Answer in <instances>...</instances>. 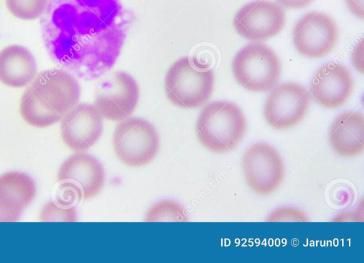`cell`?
Instances as JSON below:
<instances>
[{
  "mask_svg": "<svg viewBox=\"0 0 364 263\" xmlns=\"http://www.w3.org/2000/svg\"><path fill=\"white\" fill-rule=\"evenodd\" d=\"M338 28L333 19L320 12H309L294 26L293 42L297 51L309 58L326 56L335 47Z\"/></svg>",
  "mask_w": 364,
  "mask_h": 263,
  "instance_id": "12",
  "label": "cell"
},
{
  "mask_svg": "<svg viewBox=\"0 0 364 263\" xmlns=\"http://www.w3.org/2000/svg\"><path fill=\"white\" fill-rule=\"evenodd\" d=\"M146 222H187L185 209L179 203L164 200L154 204L146 212Z\"/></svg>",
  "mask_w": 364,
  "mask_h": 263,
  "instance_id": "18",
  "label": "cell"
},
{
  "mask_svg": "<svg viewBox=\"0 0 364 263\" xmlns=\"http://www.w3.org/2000/svg\"><path fill=\"white\" fill-rule=\"evenodd\" d=\"M353 90V80L343 65L330 62L314 75L310 92L314 100L327 109H336L346 104Z\"/></svg>",
  "mask_w": 364,
  "mask_h": 263,
  "instance_id": "14",
  "label": "cell"
},
{
  "mask_svg": "<svg viewBox=\"0 0 364 263\" xmlns=\"http://www.w3.org/2000/svg\"><path fill=\"white\" fill-rule=\"evenodd\" d=\"M80 92L76 77L66 70H43L36 76L23 94L20 114L32 127L52 126L78 102Z\"/></svg>",
  "mask_w": 364,
  "mask_h": 263,
  "instance_id": "2",
  "label": "cell"
},
{
  "mask_svg": "<svg viewBox=\"0 0 364 263\" xmlns=\"http://www.w3.org/2000/svg\"><path fill=\"white\" fill-rule=\"evenodd\" d=\"M246 132L243 112L235 104L225 100L206 104L196 121V133L199 142L215 153H225L235 148Z\"/></svg>",
  "mask_w": 364,
  "mask_h": 263,
  "instance_id": "4",
  "label": "cell"
},
{
  "mask_svg": "<svg viewBox=\"0 0 364 263\" xmlns=\"http://www.w3.org/2000/svg\"><path fill=\"white\" fill-rule=\"evenodd\" d=\"M139 87L135 79L124 71H117L101 82L95 94L94 104L102 117L119 122L135 111Z\"/></svg>",
  "mask_w": 364,
  "mask_h": 263,
  "instance_id": "10",
  "label": "cell"
},
{
  "mask_svg": "<svg viewBox=\"0 0 364 263\" xmlns=\"http://www.w3.org/2000/svg\"><path fill=\"white\" fill-rule=\"evenodd\" d=\"M232 68L237 82L245 90L269 91L279 80L282 67L274 50L261 43H252L239 50Z\"/></svg>",
  "mask_w": 364,
  "mask_h": 263,
  "instance_id": "5",
  "label": "cell"
},
{
  "mask_svg": "<svg viewBox=\"0 0 364 263\" xmlns=\"http://www.w3.org/2000/svg\"><path fill=\"white\" fill-rule=\"evenodd\" d=\"M329 141L334 152L343 157H355L364 150V118L358 112H346L333 122Z\"/></svg>",
  "mask_w": 364,
  "mask_h": 263,
  "instance_id": "16",
  "label": "cell"
},
{
  "mask_svg": "<svg viewBox=\"0 0 364 263\" xmlns=\"http://www.w3.org/2000/svg\"><path fill=\"white\" fill-rule=\"evenodd\" d=\"M112 147L117 159L130 167H140L152 161L159 149L155 127L148 121L129 117L115 127Z\"/></svg>",
  "mask_w": 364,
  "mask_h": 263,
  "instance_id": "6",
  "label": "cell"
},
{
  "mask_svg": "<svg viewBox=\"0 0 364 263\" xmlns=\"http://www.w3.org/2000/svg\"><path fill=\"white\" fill-rule=\"evenodd\" d=\"M33 180L20 171L0 176V222H17L35 198Z\"/></svg>",
  "mask_w": 364,
  "mask_h": 263,
  "instance_id": "15",
  "label": "cell"
},
{
  "mask_svg": "<svg viewBox=\"0 0 364 263\" xmlns=\"http://www.w3.org/2000/svg\"><path fill=\"white\" fill-rule=\"evenodd\" d=\"M311 97L307 89L295 82L274 87L264 104L267 124L277 130H287L299 124L307 114Z\"/></svg>",
  "mask_w": 364,
  "mask_h": 263,
  "instance_id": "9",
  "label": "cell"
},
{
  "mask_svg": "<svg viewBox=\"0 0 364 263\" xmlns=\"http://www.w3.org/2000/svg\"><path fill=\"white\" fill-rule=\"evenodd\" d=\"M213 70L193 57L183 56L172 63L164 77V91L169 102L183 109L203 106L214 88Z\"/></svg>",
  "mask_w": 364,
  "mask_h": 263,
  "instance_id": "3",
  "label": "cell"
},
{
  "mask_svg": "<svg viewBox=\"0 0 364 263\" xmlns=\"http://www.w3.org/2000/svg\"><path fill=\"white\" fill-rule=\"evenodd\" d=\"M314 0H278L286 9H299L307 6Z\"/></svg>",
  "mask_w": 364,
  "mask_h": 263,
  "instance_id": "22",
  "label": "cell"
},
{
  "mask_svg": "<svg viewBox=\"0 0 364 263\" xmlns=\"http://www.w3.org/2000/svg\"><path fill=\"white\" fill-rule=\"evenodd\" d=\"M103 119L95 104L77 103L61 119L63 141L76 152L89 149L102 134Z\"/></svg>",
  "mask_w": 364,
  "mask_h": 263,
  "instance_id": "13",
  "label": "cell"
},
{
  "mask_svg": "<svg viewBox=\"0 0 364 263\" xmlns=\"http://www.w3.org/2000/svg\"><path fill=\"white\" fill-rule=\"evenodd\" d=\"M41 17L51 60L86 81L102 77L114 66L132 22L121 0H49Z\"/></svg>",
  "mask_w": 364,
  "mask_h": 263,
  "instance_id": "1",
  "label": "cell"
},
{
  "mask_svg": "<svg viewBox=\"0 0 364 263\" xmlns=\"http://www.w3.org/2000/svg\"><path fill=\"white\" fill-rule=\"evenodd\" d=\"M242 164L249 187L257 194L273 193L284 178V164L279 152L262 142L250 146L244 153Z\"/></svg>",
  "mask_w": 364,
  "mask_h": 263,
  "instance_id": "8",
  "label": "cell"
},
{
  "mask_svg": "<svg viewBox=\"0 0 364 263\" xmlns=\"http://www.w3.org/2000/svg\"><path fill=\"white\" fill-rule=\"evenodd\" d=\"M9 11L15 17L25 21L36 20L46 9L49 0H5Z\"/></svg>",
  "mask_w": 364,
  "mask_h": 263,
  "instance_id": "20",
  "label": "cell"
},
{
  "mask_svg": "<svg viewBox=\"0 0 364 263\" xmlns=\"http://www.w3.org/2000/svg\"><path fill=\"white\" fill-rule=\"evenodd\" d=\"M286 22L285 13L277 3L257 0L244 5L235 14L233 24L249 41H261L279 34Z\"/></svg>",
  "mask_w": 364,
  "mask_h": 263,
  "instance_id": "11",
  "label": "cell"
},
{
  "mask_svg": "<svg viewBox=\"0 0 364 263\" xmlns=\"http://www.w3.org/2000/svg\"><path fill=\"white\" fill-rule=\"evenodd\" d=\"M37 75V64L32 53L19 45H11L0 51V82L20 88L29 85Z\"/></svg>",
  "mask_w": 364,
  "mask_h": 263,
  "instance_id": "17",
  "label": "cell"
},
{
  "mask_svg": "<svg viewBox=\"0 0 364 263\" xmlns=\"http://www.w3.org/2000/svg\"><path fill=\"white\" fill-rule=\"evenodd\" d=\"M346 1L352 14L363 19L364 17L363 0H346Z\"/></svg>",
  "mask_w": 364,
  "mask_h": 263,
  "instance_id": "21",
  "label": "cell"
},
{
  "mask_svg": "<svg viewBox=\"0 0 364 263\" xmlns=\"http://www.w3.org/2000/svg\"><path fill=\"white\" fill-rule=\"evenodd\" d=\"M57 181L63 199L72 202L85 200L101 192L105 183V171L95 157L77 152L61 163Z\"/></svg>",
  "mask_w": 364,
  "mask_h": 263,
  "instance_id": "7",
  "label": "cell"
},
{
  "mask_svg": "<svg viewBox=\"0 0 364 263\" xmlns=\"http://www.w3.org/2000/svg\"><path fill=\"white\" fill-rule=\"evenodd\" d=\"M72 201L57 198L46 203L41 210L39 220L41 222H75L77 220L75 208Z\"/></svg>",
  "mask_w": 364,
  "mask_h": 263,
  "instance_id": "19",
  "label": "cell"
}]
</instances>
